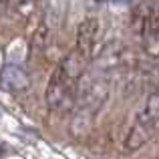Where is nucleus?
I'll use <instances>...</instances> for the list:
<instances>
[{"label":"nucleus","mask_w":159,"mask_h":159,"mask_svg":"<svg viewBox=\"0 0 159 159\" xmlns=\"http://www.w3.org/2000/svg\"><path fill=\"white\" fill-rule=\"evenodd\" d=\"M0 16H2V8H0Z\"/></svg>","instance_id":"nucleus-8"},{"label":"nucleus","mask_w":159,"mask_h":159,"mask_svg":"<svg viewBox=\"0 0 159 159\" xmlns=\"http://www.w3.org/2000/svg\"><path fill=\"white\" fill-rule=\"evenodd\" d=\"M157 125H159V91L149 95L143 109L135 117L127 137H125V151H137L139 147H143L155 133Z\"/></svg>","instance_id":"nucleus-1"},{"label":"nucleus","mask_w":159,"mask_h":159,"mask_svg":"<svg viewBox=\"0 0 159 159\" xmlns=\"http://www.w3.org/2000/svg\"><path fill=\"white\" fill-rule=\"evenodd\" d=\"M14 4H16V10H18V12H22V14H28V12L34 8L36 0H14Z\"/></svg>","instance_id":"nucleus-7"},{"label":"nucleus","mask_w":159,"mask_h":159,"mask_svg":"<svg viewBox=\"0 0 159 159\" xmlns=\"http://www.w3.org/2000/svg\"><path fill=\"white\" fill-rule=\"evenodd\" d=\"M47 43H48V26L44 22H40L39 28H36V32H34V36H32L30 48L34 52H43L44 48H47Z\"/></svg>","instance_id":"nucleus-5"},{"label":"nucleus","mask_w":159,"mask_h":159,"mask_svg":"<svg viewBox=\"0 0 159 159\" xmlns=\"http://www.w3.org/2000/svg\"><path fill=\"white\" fill-rule=\"evenodd\" d=\"M30 85V79H28V73L18 65H8L2 66L0 70V87L8 93H22V91L28 89Z\"/></svg>","instance_id":"nucleus-4"},{"label":"nucleus","mask_w":159,"mask_h":159,"mask_svg":"<svg viewBox=\"0 0 159 159\" xmlns=\"http://www.w3.org/2000/svg\"><path fill=\"white\" fill-rule=\"evenodd\" d=\"M75 87H77V81L70 79L61 66H57L51 75L47 93H44V101L48 109L54 113L70 111L75 107Z\"/></svg>","instance_id":"nucleus-2"},{"label":"nucleus","mask_w":159,"mask_h":159,"mask_svg":"<svg viewBox=\"0 0 159 159\" xmlns=\"http://www.w3.org/2000/svg\"><path fill=\"white\" fill-rule=\"evenodd\" d=\"M143 34L147 36L149 43L159 44V14L151 16V18L147 20V24H145V28H143Z\"/></svg>","instance_id":"nucleus-6"},{"label":"nucleus","mask_w":159,"mask_h":159,"mask_svg":"<svg viewBox=\"0 0 159 159\" xmlns=\"http://www.w3.org/2000/svg\"><path fill=\"white\" fill-rule=\"evenodd\" d=\"M99 22L97 16H87L85 20H81L77 28V39H75V51L89 61L95 54V47H97V39H99Z\"/></svg>","instance_id":"nucleus-3"}]
</instances>
